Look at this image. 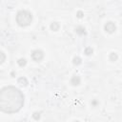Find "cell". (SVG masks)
<instances>
[{"label": "cell", "mask_w": 122, "mask_h": 122, "mask_svg": "<svg viewBox=\"0 0 122 122\" xmlns=\"http://www.w3.org/2000/svg\"><path fill=\"white\" fill-rule=\"evenodd\" d=\"M80 61H81V59H80L79 57H75V58L73 59V63H74V64H76V65L80 64Z\"/></svg>", "instance_id": "10"}, {"label": "cell", "mask_w": 122, "mask_h": 122, "mask_svg": "<svg viewBox=\"0 0 122 122\" xmlns=\"http://www.w3.org/2000/svg\"><path fill=\"white\" fill-rule=\"evenodd\" d=\"M18 83H20L21 85L26 86V85L28 84V81H27V79H26L25 77H21V78H19V79H18Z\"/></svg>", "instance_id": "6"}, {"label": "cell", "mask_w": 122, "mask_h": 122, "mask_svg": "<svg viewBox=\"0 0 122 122\" xmlns=\"http://www.w3.org/2000/svg\"><path fill=\"white\" fill-rule=\"evenodd\" d=\"M24 95L21 91L15 87H4L0 92V107L1 111L8 113H13L23 107Z\"/></svg>", "instance_id": "1"}, {"label": "cell", "mask_w": 122, "mask_h": 122, "mask_svg": "<svg viewBox=\"0 0 122 122\" xmlns=\"http://www.w3.org/2000/svg\"><path fill=\"white\" fill-rule=\"evenodd\" d=\"M115 29H116V27H115L114 23H112V22H108L105 25V30L108 31V32H110V33L113 32L115 30Z\"/></svg>", "instance_id": "4"}, {"label": "cell", "mask_w": 122, "mask_h": 122, "mask_svg": "<svg viewBox=\"0 0 122 122\" xmlns=\"http://www.w3.org/2000/svg\"><path fill=\"white\" fill-rule=\"evenodd\" d=\"M81 14H82V12H81V11H79V12H78V16H79V17H81V16H82Z\"/></svg>", "instance_id": "13"}, {"label": "cell", "mask_w": 122, "mask_h": 122, "mask_svg": "<svg viewBox=\"0 0 122 122\" xmlns=\"http://www.w3.org/2000/svg\"><path fill=\"white\" fill-rule=\"evenodd\" d=\"M32 20V15L30 11L28 10H20L17 12L16 15V22L18 23L19 26L25 27V26H29L31 23Z\"/></svg>", "instance_id": "2"}, {"label": "cell", "mask_w": 122, "mask_h": 122, "mask_svg": "<svg viewBox=\"0 0 122 122\" xmlns=\"http://www.w3.org/2000/svg\"><path fill=\"white\" fill-rule=\"evenodd\" d=\"M80 83V78H79V76H73L72 77V79H71V84L72 85H78Z\"/></svg>", "instance_id": "5"}, {"label": "cell", "mask_w": 122, "mask_h": 122, "mask_svg": "<svg viewBox=\"0 0 122 122\" xmlns=\"http://www.w3.org/2000/svg\"><path fill=\"white\" fill-rule=\"evenodd\" d=\"M86 51V53H87V54H91V53L92 52V49H90V48H88V49H86V51Z\"/></svg>", "instance_id": "11"}, {"label": "cell", "mask_w": 122, "mask_h": 122, "mask_svg": "<svg viewBox=\"0 0 122 122\" xmlns=\"http://www.w3.org/2000/svg\"><path fill=\"white\" fill-rule=\"evenodd\" d=\"M31 57H32V59H33L34 61L38 62V61H41V60L43 59L44 53H43V51H42L41 50H35V51H32Z\"/></svg>", "instance_id": "3"}, {"label": "cell", "mask_w": 122, "mask_h": 122, "mask_svg": "<svg viewBox=\"0 0 122 122\" xmlns=\"http://www.w3.org/2000/svg\"><path fill=\"white\" fill-rule=\"evenodd\" d=\"M26 63H27V61H26V59L25 58H20L19 60H18V64H19V66H25L26 65Z\"/></svg>", "instance_id": "8"}, {"label": "cell", "mask_w": 122, "mask_h": 122, "mask_svg": "<svg viewBox=\"0 0 122 122\" xmlns=\"http://www.w3.org/2000/svg\"><path fill=\"white\" fill-rule=\"evenodd\" d=\"M74 122H78V121H74Z\"/></svg>", "instance_id": "14"}, {"label": "cell", "mask_w": 122, "mask_h": 122, "mask_svg": "<svg viewBox=\"0 0 122 122\" xmlns=\"http://www.w3.org/2000/svg\"><path fill=\"white\" fill-rule=\"evenodd\" d=\"M51 29L53 30H57L59 29V24L57 22H53L51 25Z\"/></svg>", "instance_id": "7"}, {"label": "cell", "mask_w": 122, "mask_h": 122, "mask_svg": "<svg viewBox=\"0 0 122 122\" xmlns=\"http://www.w3.org/2000/svg\"><path fill=\"white\" fill-rule=\"evenodd\" d=\"M110 59H111L112 61L116 60V59H117V54H116V53H114V52H112V53L110 54Z\"/></svg>", "instance_id": "9"}, {"label": "cell", "mask_w": 122, "mask_h": 122, "mask_svg": "<svg viewBox=\"0 0 122 122\" xmlns=\"http://www.w3.org/2000/svg\"><path fill=\"white\" fill-rule=\"evenodd\" d=\"M1 55H2V59H1V63H3V61H4V58H5V56H4V53L1 51Z\"/></svg>", "instance_id": "12"}]
</instances>
